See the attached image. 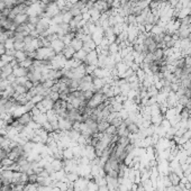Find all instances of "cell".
Segmentation results:
<instances>
[{
  "mask_svg": "<svg viewBox=\"0 0 191 191\" xmlns=\"http://www.w3.org/2000/svg\"><path fill=\"white\" fill-rule=\"evenodd\" d=\"M51 47H52V50L55 52L56 54H62L64 47H65V44L62 42V39L56 38L55 41H53L51 43Z\"/></svg>",
  "mask_w": 191,
  "mask_h": 191,
  "instance_id": "1",
  "label": "cell"
},
{
  "mask_svg": "<svg viewBox=\"0 0 191 191\" xmlns=\"http://www.w3.org/2000/svg\"><path fill=\"white\" fill-rule=\"evenodd\" d=\"M14 73V68L10 63H6L1 69H0V76L2 80H6L9 76H11Z\"/></svg>",
  "mask_w": 191,
  "mask_h": 191,
  "instance_id": "2",
  "label": "cell"
},
{
  "mask_svg": "<svg viewBox=\"0 0 191 191\" xmlns=\"http://www.w3.org/2000/svg\"><path fill=\"white\" fill-rule=\"evenodd\" d=\"M17 120L19 121V124L20 125H23V126H28V124L29 123H32L33 121V115L31 111H27V113H25V114H23L20 117H18V118H16Z\"/></svg>",
  "mask_w": 191,
  "mask_h": 191,
  "instance_id": "3",
  "label": "cell"
},
{
  "mask_svg": "<svg viewBox=\"0 0 191 191\" xmlns=\"http://www.w3.org/2000/svg\"><path fill=\"white\" fill-rule=\"evenodd\" d=\"M76 50L71 46V45H66L65 47H64L63 52H62V55H63L66 60H72L73 57H74V55H76Z\"/></svg>",
  "mask_w": 191,
  "mask_h": 191,
  "instance_id": "4",
  "label": "cell"
},
{
  "mask_svg": "<svg viewBox=\"0 0 191 191\" xmlns=\"http://www.w3.org/2000/svg\"><path fill=\"white\" fill-rule=\"evenodd\" d=\"M71 46L76 50V52H78V51H80V50H82L83 48V42H82V39L80 37H74L73 39H72V42H71Z\"/></svg>",
  "mask_w": 191,
  "mask_h": 191,
  "instance_id": "5",
  "label": "cell"
},
{
  "mask_svg": "<svg viewBox=\"0 0 191 191\" xmlns=\"http://www.w3.org/2000/svg\"><path fill=\"white\" fill-rule=\"evenodd\" d=\"M167 178H169V180H170V182H171L172 185H179V183H180V181H181V178L179 177L178 174L175 173V172H170L169 174H167Z\"/></svg>",
  "mask_w": 191,
  "mask_h": 191,
  "instance_id": "6",
  "label": "cell"
},
{
  "mask_svg": "<svg viewBox=\"0 0 191 191\" xmlns=\"http://www.w3.org/2000/svg\"><path fill=\"white\" fill-rule=\"evenodd\" d=\"M14 76H16V78H20V76H27V69L25 68H16V69H14Z\"/></svg>",
  "mask_w": 191,
  "mask_h": 191,
  "instance_id": "7",
  "label": "cell"
},
{
  "mask_svg": "<svg viewBox=\"0 0 191 191\" xmlns=\"http://www.w3.org/2000/svg\"><path fill=\"white\" fill-rule=\"evenodd\" d=\"M110 126V123L108 120L98 121V133H105V130Z\"/></svg>",
  "mask_w": 191,
  "mask_h": 191,
  "instance_id": "8",
  "label": "cell"
},
{
  "mask_svg": "<svg viewBox=\"0 0 191 191\" xmlns=\"http://www.w3.org/2000/svg\"><path fill=\"white\" fill-rule=\"evenodd\" d=\"M15 58L17 60V62H18V63H20V62H23L24 60H26V58H27V54H26L25 51H16Z\"/></svg>",
  "mask_w": 191,
  "mask_h": 191,
  "instance_id": "9",
  "label": "cell"
},
{
  "mask_svg": "<svg viewBox=\"0 0 191 191\" xmlns=\"http://www.w3.org/2000/svg\"><path fill=\"white\" fill-rule=\"evenodd\" d=\"M33 62H34V60H32V58H26V60H24L23 62H20L19 63V66L20 68H25V69H27V68H29L31 65L33 64Z\"/></svg>",
  "mask_w": 191,
  "mask_h": 191,
  "instance_id": "10",
  "label": "cell"
},
{
  "mask_svg": "<svg viewBox=\"0 0 191 191\" xmlns=\"http://www.w3.org/2000/svg\"><path fill=\"white\" fill-rule=\"evenodd\" d=\"M9 86H10V82H9L7 79L6 80H0V93L4 92Z\"/></svg>",
  "mask_w": 191,
  "mask_h": 191,
  "instance_id": "11",
  "label": "cell"
},
{
  "mask_svg": "<svg viewBox=\"0 0 191 191\" xmlns=\"http://www.w3.org/2000/svg\"><path fill=\"white\" fill-rule=\"evenodd\" d=\"M25 42H15V45H14V48L16 51H24L25 50Z\"/></svg>",
  "mask_w": 191,
  "mask_h": 191,
  "instance_id": "12",
  "label": "cell"
},
{
  "mask_svg": "<svg viewBox=\"0 0 191 191\" xmlns=\"http://www.w3.org/2000/svg\"><path fill=\"white\" fill-rule=\"evenodd\" d=\"M73 18V16H72V14L70 11H68V13H65L63 15V23L64 24H70V21L72 20Z\"/></svg>",
  "mask_w": 191,
  "mask_h": 191,
  "instance_id": "13",
  "label": "cell"
},
{
  "mask_svg": "<svg viewBox=\"0 0 191 191\" xmlns=\"http://www.w3.org/2000/svg\"><path fill=\"white\" fill-rule=\"evenodd\" d=\"M14 45H15L14 38H8L5 43V47H6V50H11V48H14Z\"/></svg>",
  "mask_w": 191,
  "mask_h": 191,
  "instance_id": "14",
  "label": "cell"
},
{
  "mask_svg": "<svg viewBox=\"0 0 191 191\" xmlns=\"http://www.w3.org/2000/svg\"><path fill=\"white\" fill-rule=\"evenodd\" d=\"M0 58H1V61H2L4 63H10V62L13 61L15 57L10 56V55H7V54H4V55H1V56H0Z\"/></svg>",
  "mask_w": 191,
  "mask_h": 191,
  "instance_id": "15",
  "label": "cell"
},
{
  "mask_svg": "<svg viewBox=\"0 0 191 191\" xmlns=\"http://www.w3.org/2000/svg\"><path fill=\"white\" fill-rule=\"evenodd\" d=\"M43 99H44V97H43V96L36 95L35 97H33L32 99H31V101H32L34 105H37V103H39V102L42 101Z\"/></svg>",
  "mask_w": 191,
  "mask_h": 191,
  "instance_id": "16",
  "label": "cell"
},
{
  "mask_svg": "<svg viewBox=\"0 0 191 191\" xmlns=\"http://www.w3.org/2000/svg\"><path fill=\"white\" fill-rule=\"evenodd\" d=\"M25 191H38V185H31V183H27Z\"/></svg>",
  "mask_w": 191,
  "mask_h": 191,
  "instance_id": "17",
  "label": "cell"
},
{
  "mask_svg": "<svg viewBox=\"0 0 191 191\" xmlns=\"http://www.w3.org/2000/svg\"><path fill=\"white\" fill-rule=\"evenodd\" d=\"M7 39H8V36L6 35V33L4 32L1 35H0V44H5Z\"/></svg>",
  "mask_w": 191,
  "mask_h": 191,
  "instance_id": "18",
  "label": "cell"
},
{
  "mask_svg": "<svg viewBox=\"0 0 191 191\" xmlns=\"http://www.w3.org/2000/svg\"><path fill=\"white\" fill-rule=\"evenodd\" d=\"M6 54H7V55H10V56L15 57V54H16V50H15V48H11V50H6Z\"/></svg>",
  "mask_w": 191,
  "mask_h": 191,
  "instance_id": "19",
  "label": "cell"
},
{
  "mask_svg": "<svg viewBox=\"0 0 191 191\" xmlns=\"http://www.w3.org/2000/svg\"><path fill=\"white\" fill-rule=\"evenodd\" d=\"M6 54V47H5V44H0V56Z\"/></svg>",
  "mask_w": 191,
  "mask_h": 191,
  "instance_id": "20",
  "label": "cell"
}]
</instances>
